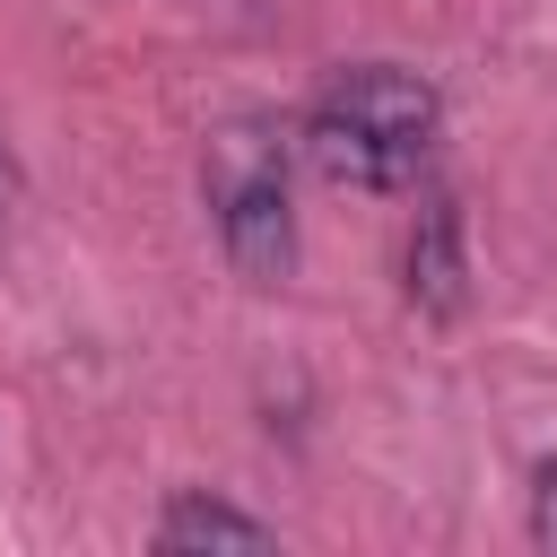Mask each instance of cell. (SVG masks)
Listing matches in <instances>:
<instances>
[{"label": "cell", "instance_id": "5", "mask_svg": "<svg viewBox=\"0 0 557 557\" xmlns=\"http://www.w3.org/2000/svg\"><path fill=\"white\" fill-rule=\"evenodd\" d=\"M531 540L557 548V461H540V479H531Z\"/></svg>", "mask_w": 557, "mask_h": 557}, {"label": "cell", "instance_id": "4", "mask_svg": "<svg viewBox=\"0 0 557 557\" xmlns=\"http://www.w3.org/2000/svg\"><path fill=\"white\" fill-rule=\"evenodd\" d=\"M157 548H270V522H252V513H235L226 496H174L165 505V522H157Z\"/></svg>", "mask_w": 557, "mask_h": 557}, {"label": "cell", "instance_id": "6", "mask_svg": "<svg viewBox=\"0 0 557 557\" xmlns=\"http://www.w3.org/2000/svg\"><path fill=\"white\" fill-rule=\"evenodd\" d=\"M9 209H17V157H9V139H0V226H9Z\"/></svg>", "mask_w": 557, "mask_h": 557}, {"label": "cell", "instance_id": "2", "mask_svg": "<svg viewBox=\"0 0 557 557\" xmlns=\"http://www.w3.org/2000/svg\"><path fill=\"white\" fill-rule=\"evenodd\" d=\"M200 183H209V209H218L226 270H235L244 287H287V270H296L287 131L261 122V113L218 122V131H209V157H200Z\"/></svg>", "mask_w": 557, "mask_h": 557}, {"label": "cell", "instance_id": "3", "mask_svg": "<svg viewBox=\"0 0 557 557\" xmlns=\"http://www.w3.org/2000/svg\"><path fill=\"white\" fill-rule=\"evenodd\" d=\"M400 270H409V305H418V313L453 322V313L470 305V244H461V200H453V191H426V200H418Z\"/></svg>", "mask_w": 557, "mask_h": 557}, {"label": "cell", "instance_id": "1", "mask_svg": "<svg viewBox=\"0 0 557 557\" xmlns=\"http://www.w3.org/2000/svg\"><path fill=\"white\" fill-rule=\"evenodd\" d=\"M435 122H444V104H435V87H426L418 70H400V61H357V70H339V78L313 96V113H305V157H313L331 183H348V191H400V183L426 165Z\"/></svg>", "mask_w": 557, "mask_h": 557}]
</instances>
